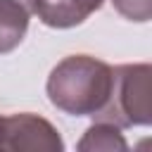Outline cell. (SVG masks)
<instances>
[{"mask_svg": "<svg viewBox=\"0 0 152 152\" xmlns=\"http://www.w3.org/2000/svg\"><path fill=\"white\" fill-rule=\"evenodd\" d=\"M152 66L147 62L140 64H121L112 69V90L104 109L95 116L102 121H112L119 128L124 126H150L152 124Z\"/></svg>", "mask_w": 152, "mask_h": 152, "instance_id": "7a4b0ae2", "label": "cell"}, {"mask_svg": "<svg viewBox=\"0 0 152 152\" xmlns=\"http://www.w3.org/2000/svg\"><path fill=\"white\" fill-rule=\"evenodd\" d=\"M0 150L5 152H62L64 140L48 119L31 112H19V114L2 116Z\"/></svg>", "mask_w": 152, "mask_h": 152, "instance_id": "3957f363", "label": "cell"}, {"mask_svg": "<svg viewBox=\"0 0 152 152\" xmlns=\"http://www.w3.org/2000/svg\"><path fill=\"white\" fill-rule=\"evenodd\" d=\"M112 5L128 21L145 24L152 19V0H112Z\"/></svg>", "mask_w": 152, "mask_h": 152, "instance_id": "52a82bcc", "label": "cell"}, {"mask_svg": "<svg viewBox=\"0 0 152 152\" xmlns=\"http://www.w3.org/2000/svg\"><path fill=\"white\" fill-rule=\"evenodd\" d=\"M0 135H2V116H0Z\"/></svg>", "mask_w": 152, "mask_h": 152, "instance_id": "ba28073f", "label": "cell"}, {"mask_svg": "<svg viewBox=\"0 0 152 152\" xmlns=\"http://www.w3.org/2000/svg\"><path fill=\"white\" fill-rule=\"evenodd\" d=\"M104 0H38L36 14L50 28H71L83 24Z\"/></svg>", "mask_w": 152, "mask_h": 152, "instance_id": "277c9868", "label": "cell"}, {"mask_svg": "<svg viewBox=\"0 0 152 152\" xmlns=\"http://www.w3.org/2000/svg\"><path fill=\"white\" fill-rule=\"evenodd\" d=\"M38 0H0V55L12 52L26 36Z\"/></svg>", "mask_w": 152, "mask_h": 152, "instance_id": "5b68a950", "label": "cell"}, {"mask_svg": "<svg viewBox=\"0 0 152 152\" xmlns=\"http://www.w3.org/2000/svg\"><path fill=\"white\" fill-rule=\"evenodd\" d=\"M76 147L81 152H124V150H128V142L116 124L97 119L93 126L86 128V133Z\"/></svg>", "mask_w": 152, "mask_h": 152, "instance_id": "8992f818", "label": "cell"}, {"mask_svg": "<svg viewBox=\"0 0 152 152\" xmlns=\"http://www.w3.org/2000/svg\"><path fill=\"white\" fill-rule=\"evenodd\" d=\"M50 102L74 116H97L112 90V66L90 55H69L57 62L45 83Z\"/></svg>", "mask_w": 152, "mask_h": 152, "instance_id": "6da1fadb", "label": "cell"}]
</instances>
